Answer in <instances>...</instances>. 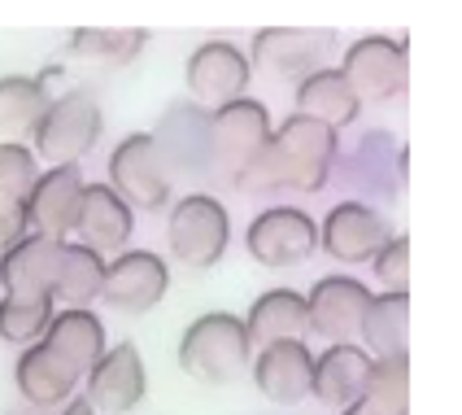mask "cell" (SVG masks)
<instances>
[{"label": "cell", "mask_w": 462, "mask_h": 415, "mask_svg": "<svg viewBox=\"0 0 462 415\" xmlns=\"http://www.w3.org/2000/svg\"><path fill=\"white\" fill-rule=\"evenodd\" d=\"M336 131H328L314 118L288 114L280 127L271 131V140L262 145V154L236 175V188L249 197H271L280 188L292 193H319L336 166Z\"/></svg>", "instance_id": "6da1fadb"}, {"label": "cell", "mask_w": 462, "mask_h": 415, "mask_svg": "<svg viewBox=\"0 0 462 415\" xmlns=\"http://www.w3.org/2000/svg\"><path fill=\"white\" fill-rule=\"evenodd\" d=\"M254 363V345L245 319L231 311H206L180 337V367L201 385H231Z\"/></svg>", "instance_id": "7a4b0ae2"}, {"label": "cell", "mask_w": 462, "mask_h": 415, "mask_svg": "<svg viewBox=\"0 0 462 415\" xmlns=\"http://www.w3.org/2000/svg\"><path fill=\"white\" fill-rule=\"evenodd\" d=\"M105 131V114L101 101L92 88H66L61 97H52L40 127L31 131L35 149L31 154L49 166H79L83 157L97 149Z\"/></svg>", "instance_id": "3957f363"}, {"label": "cell", "mask_w": 462, "mask_h": 415, "mask_svg": "<svg viewBox=\"0 0 462 415\" xmlns=\"http://www.w3.org/2000/svg\"><path fill=\"white\" fill-rule=\"evenodd\" d=\"M271 140V114L254 97L209 109V171L218 180H236Z\"/></svg>", "instance_id": "277c9868"}, {"label": "cell", "mask_w": 462, "mask_h": 415, "mask_svg": "<svg viewBox=\"0 0 462 415\" xmlns=\"http://www.w3.org/2000/svg\"><path fill=\"white\" fill-rule=\"evenodd\" d=\"M171 254L192 267V271H206L214 262L227 254V241H231V219L227 206L209 193H188L183 202L171 206Z\"/></svg>", "instance_id": "5b68a950"}, {"label": "cell", "mask_w": 462, "mask_h": 415, "mask_svg": "<svg viewBox=\"0 0 462 415\" xmlns=\"http://www.w3.org/2000/svg\"><path fill=\"white\" fill-rule=\"evenodd\" d=\"M109 188L127 202L131 214L135 210L157 214V210L171 206V171H166V162H162L149 131L123 136L114 145V154H109Z\"/></svg>", "instance_id": "8992f818"}, {"label": "cell", "mask_w": 462, "mask_h": 415, "mask_svg": "<svg viewBox=\"0 0 462 415\" xmlns=\"http://www.w3.org/2000/svg\"><path fill=\"white\" fill-rule=\"evenodd\" d=\"M340 79L349 83V92L362 101H393L406 92V79H411V57L402 40H388V35H362L345 49V61L336 66Z\"/></svg>", "instance_id": "52a82bcc"}, {"label": "cell", "mask_w": 462, "mask_h": 415, "mask_svg": "<svg viewBox=\"0 0 462 415\" xmlns=\"http://www.w3.org/2000/svg\"><path fill=\"white\" fill-rule=\"evenodd\" d=\"M336 52L332 31H306V26H266L249 44V66L266 71L271 79H306L328 66Z\"/></svg>", "instance_id": "ba28073f"}, {"label": "cell", "mask_w": 462, "mask_h": 415, "mask_svg": "<svg viewBox=\"0 0 462 415\" xmlns=\"http://www.w3.org/2000/svg\"><path fill=\"white\" fill-rule=\"evenodd\" d=\"M245 250L262 267H297L319 250V223L297 206H266L249 223Z\"/></svg>", "instance_id": "9c48e42d"}, {"label": "cell", "mask_w": 462, "mask_h": 415, "mask_svg": "<svg viewBox=\"0 0 462 415\" xmlns=\"http://www.w3.org/2000/svg\"><path fill=\"white\" fill-rule=\"evenodd\" d=\"M166 288H171V271H166V259L153 254V250H123V254H114V262H105L101 297L114 311H153L166 297Z\"/></svg>", "instance_id": "30bf717a"}, {"label": "cell", "mask_w": 462, "mask_h": 415, "mask_svg": "<svg viewBox=\"0 0 462 415\" xmlns=\"http://www.w3.org/2000/svg\"><path fill=\"white\" fill-rule=\"evenodd\" d=\"M183 79H188V92L197 101L218 109V105L245 97L254 66H249V52L236 49L231 40H206V44L192 49L188 66H183Z\"/></svg>", "instance_id": "8fae6325"}, {"label": "cell", "mask_w": 462, "mask_h": 415, "mask_svg": "<svg viewBox=\"0 0 462 415\" xmlns=\"http://www.w3.org/2000/svg\"><path fill=\"white\" fill-rule=\"evenodd\" d=\"M388 241H393L388 219L375 206H366V202H340L319 223V250L332 254L336 262H345V267L371 262Z\"/></svg>", "instance_id": "7c38bea8"}, {"label": "cell", "mask_w": 462, "mask_h": 415, "mask_svg": "<svg viewBox=\"0 0 462 415\" xmlns=\"http://www.w3.org/2000/svg\"><path fill=\"white\" fill-rule=\"evenodd\" d=\"M88 381V407L105 415H123L131 407L144 402V390H149V372H144V359L140 350L123 341V345H105V354L92 363V372L83 376Z\"/></svg>", "instance_id": "4fadbf2b"}, {"label": "cell", "mask_w": 462, "mask_h": 415, "mask_svg": "<svg viewBox=\"0 0 462 415\" xmlns=\"http://www.w3.org/2000/svg\"><path fill=\"white\" fill-rule=\"evenodd\" d=\"M371 288L362 285L358 276H323L314 280L306 297V311H310V333H319L323 341H354L362 328V315L371 307Z\"/></svg>", "instance_id": "5bb4252c"}, {"label": "cell", "mask_w": 462, "mask_h": 415, "mask_svg": "<svg viewBox=\"0 0 462 415\" xmlns=\"http://www.w3.org/2000/svg\"><path fill=\"white\" fill-rule=\"evenodd\" d=\"M83 171L79 166H49L40 171V180L26 197V219L35 236H52L66 241L79 223V206H83Z\"/></svg>", "instance_id": "9a60e30c"}, {"label": "cell", "mask_w": 462, "mask_h": 415, "mask_svg": "<svg viewBox=\"0 0 462 415\" xmlns=\"http://www.w3.org/2000/svg\"><path fill=\"white\" fill-rule=\"evenodd\" d=\"M310 372H314V354L306 341H275L254 354V385L275 407H297L306 398Z\"/></svg>", "instance_id": "2e32d148"}, {"label": "cell", "mask_w": 462, "mask_h": 415, "mask_svg": "<svg viewBox=\"0 0 462 415\" xmlns=\"http://www.w3.org/2000/svg\"><path fill=\"white\" fill-rule=\"evenodd\" d=\"M131 228H135V214L109 184H83V206H79L75 223V232L83 236L79 245H88L97 254H123Z\"/></svg>", "instance_id": "e0dca14e"}, {"label": "cell", "mask_w": 462, "mask_h": 415, "mask_svg": "<svg viewBox=\"0 0 462 415\" xmlns=\"http://www.w3.org/2000/svg\"><path fill=\"white\" fill-rule=\"evenodd\" d=\"M366 372H371V354L354 345V341H340V345H328L319 359H314V372H310V393L319 402H328L336 411L354 407L358 402L362 385H366Z\"/></svg>", "instance_id": "ac0fdd59"}, {"label": "cell", "mask_w": 462, "mask_h": 415, "mask_svg": "<svg viewBox=\"0 0 462 415\" xmlns=\"http://www.w3.org/2000/svg\"><path fill=\"white\" fill-rule=\"evenodd\" d=\"M44 350H52L79 381L92 372V363L105 354V324L97 311H57L40 337Z\"/></svg>", "instance_id": "d6986e66"}, {"label": "cell", "mask_w": 462, "mask_h": 415, "mask_svg": "<svg viewBox=\"0 0 462 415\" xmlns=\"http://www.w3.org/2000/svg\"><path fill=\"white\" fill-rule=\"evenodd\" d=\"M57 254H61V241L26 232L14 250L0 254V285H5V293H14V297H49Z\"/></svg>", "instance_id": "ffe728a7"}, {"label": "cell", "mask_w": 462, "mask_h": 415, "mask_svg": "<svg viewBox=\"0 0 462 415\" xmlns=\"http://www.w3.org/2000/svg\"><path fill=\"white\" fill-rule=\"evenodd\" d=\"M245 333H249L254 350L275 345V341H306L310 333L306 297L297 288H266L245 315Z\"/></svg>", "instance_id": "44dd1931"}, {"label": "cell", "mask_w": 462, "mask_h": 415, "mask_svg": "<svg viewBox=\"0 0 462 415\" xmlns=\"http://www.w3.org/2000/svg\"><path fill=\"white\" fill-rule=\"evenodd\" d=\"M101 280H105L101 254L88 250V245H79V241H61L52 288H49L52 311H88V302L101 297Z\"/></svg>", "instance_id": "7402d4cb"}, {"label": "cell", "mask_w": 462, "mask_h": 415, "mask_svg": "<svg viewBox=\"0 0 462 415\" xmlns=\"http://www.w3.org/2000/svg\"><path fill=\"white\" fill-rule=\"evenodd\" d=\"M14 381H18V393H23L31 407H66L75 398L79 376L61 363L52 350H44L40 341L26 345L18 354V367H14Z\"/></svg>", "instance_id": "603a6c76"}, {"label": "cell", "mask_w": 462, "mask_h": 415, "mask_svg": "<svg viewBox=\"0 0 462 415\" xmlns=\"http://www.w3.org/2000/svg\"><path fill=\"white\" fill-rule=\"evenodd\" d=\"M358 97L349 92V83L340 79L336 66H323L314 75L297 79V114L301 118H314L328 131H345L354 118H358Z\"/></svg>", "instance_id": "cb8c5ba5"}, {"label": "cell", "mask_w": 462, "mask_h": 415, "mask_svg": "<svg viewBox=\"0 0 462 415\" xmlns=\"http://www.w3.org/2000/svg\"><path fill=\"white\" fill-rule=\"evenodd\" d=\"M362 350L371 359H397L411 341V293H380L362 315Z\"/></svg>", "instance_id": "d4e9b609"}, {"label": "cell", "mask_w": 462, "mask_h": 415, "mask_svg": "<svg viewBox=\"0 0 462 415\" xmlns=\"http://www.w3.org/2000/svg\"><path fill=\"white\" fill-rule=\"evenodd\" d=\"M144 44H149V31H127V26L97 31V26H83V31L70 35V57L92 61L101 71H123L144 52Z\"/></svg>", "instance_id": "484cf974"}, {"label": "cell", "mask_w": 462, "mask_h": 415, "mask_svg": "<svg viewBox=\"0 0 462 415\" xmlns=\"http://www.w3.org/2000/svg\"><path fill=\"white\" fill-rule=\"evenodd\" d=\"M49 88L44 75H5L0 79V136H26L40 127L44 109H49Z\"/></svg>", "instance_id": "4316f807"}, {"label": "cell", "mask_w": 462, "mask_h": 415, "mask_svg": "<svg viewBox=\"0 0 462 415\" xmlns=\"http://www.w3.org/2000/svg\"><path fill=\"white\" fill-rule=\"evenodd\" d=\"M358 407L371 415H406L411 411V359H371L366 385L358 393Z\"/></svg>", "instance_id": "83f0119b"}, {"label": "cell", "mask_w": 462, "mask_h": 415, "mask_svg": "<svg viewBox=\"0 0 462 415\" xmlns=\"http://www.w3.org/2000/svg\"><path fill=\"white\" fill-rule=\"evenodd\" d=\"M52 315L57 311H52L49 297H14V293H5L0 297V337L9 345H35L44 337Z\"/></svg>", "instance_id": "f1b7e54d"}, {"label": "cell", "mask_w": 462, "mask_h": 415, "mask_svg": "<svg viewBox=\"0 0 462 415\" xmlns=\"http://www.w3.org/2000/svg\"><path fill=\"white\" fill-rule=\"evenodd\" d=\"M40 180V157L18 140H0V197L26 202Z\"/></svg>", "instance_id": "f546056e"}, {"label": "cell", "mask_w": 462, "mask_h": 415, "mask_svg": "<svg viewBox=\"0 0 462 415\" xmlns=\"http://www.w3.org/2000/svg\"><path fill=\"white\" fill-rule=\"evenodd\" d=\"M371 267H375L380 285H388V293H406V285H411V241L393 232V241L371 259Z\"/></svg>", "instance_id": "4dcf8cb0"}, {"label": "cell", "mask_w": 462, "mask_h": 415, "mask_svg": "<svg viewBox=\"0 0 462 415\" xmlns=\"http://www.w3.org/2000/svg\"><path fill=\"white\" fill-rule=\"evenodd\" d=\"M31 232V219H26V202H14V197H0V254L14 250L23 236Z\"/></svg>", "instance_id": "1f68e13d"}, {"label": "cell", "mask_w": 462, "mask_h": 415, "mask_svg": "<svg viewBox=\"0 0 462 415\" xmlns=\"http://www.w3.org/2000/svg\"><path fill=\"white\" fill-rule=\"evenodd\" d=\"M61 415H97V411L88 407V398H70V402L61 407Z\"/></svg>", "instance_id": "d6a6232c"}, {"label": "cell", "mask_w": 462, "mask_h": 415, "mask_svg": "<svg viewBox=\"0 0 462 415\" xmlns=\"http://www.w3.org/2000/svg\"><path fill=\"white\" fill-rule=\"evenodd\" d=\"M340 415H371V411H366V407H358V402H354V407H345V411H340Z\"/></svg>", "instance_id": "836d02e7"}]
</instances>
